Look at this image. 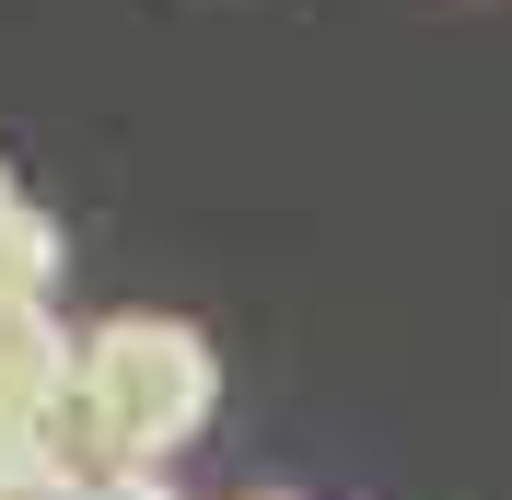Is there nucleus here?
<instances>
[{"mask_svg": "<svg viewBox=\"0 0 512 500\" xmlns=\"http://www.w3.org/2000/svg\"><path fill=\"white\" fill-rule=\"evenodd\" d=\"M82 384L105 396V419H117V442L140 466L187 454V442L210 431V396H222L210 338L175 326V314H105L94 338H82Z\"/></svg>", "mask_w": 512, "mask_h": 500, "instance_id": "f257e3e1", "label": "nucleus"}, {"mask_svg": "<svg viewBox=\"0 0 512 500\" xmlns=\"http://www.w3.org/2000/svg\"><path fill=\"white\" fill-rule=\"evenodd\" d=\"M24 466L47 477V489H117V477L140 466V454L117 442V419H105V396L82 384V361L24 407Z\"/></svg>", "mask_w": 512, "mask_h": 500, "instance_id": "f03ea898", "label": "nucleus"}, {"mask_svg": "<svg viewBox=\"0 0 512 500\" xmlns=\"http://www.w3.org/2000/svg\"><path fill=\"white\" fill-rule=\"evenodd\" d=\"M59 291V221L47 210H0V314H24V303H47Z\"/></svg>", "mask_w": 512, "mask_h": 500, "instance_id": "7ed1b4c3", "label": "nucleus"}]
</instances>
